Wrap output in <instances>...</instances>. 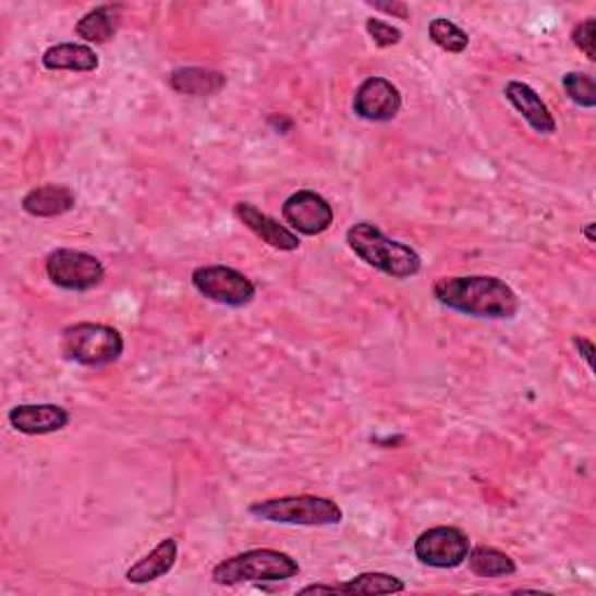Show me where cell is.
<instances>
[{
    "label": "cell",
    "instance_id": "obj_1",
    "mask_svg": "<svg viewBox=\"0 0 596 596\" xmlns=\"http://www.w3.org/2000/svg\"><path fill=\"white\" fill-rule=\"evenodd\" d=\"M434 299L442 308L475 319H513L520 313V299L513 287L494 276L438 278Z\"/></svg>",
    "mask_w": 596,
    "mask_h": 596
},
{
    "label": "cell",
    "instance_id": "obj_2",
    "mask_svg": "<svg viewBox=\"0 0 596 596\" xmlns=\"http://www.w3.org/2000/svg\"><path fill=\"white\" fill-rule=\"evenodd\" d=\"M345 241L366 266L394 280H411L422 270V257L411 245L385 235L370 221H360V224L350 227Z\"/></svg>",
    "mask_w": 596,
    "mask_h": 596
},
{
    "label": "cell",
    "instance_id": "obj_3",
    "mask_svg": "<svg viewBox=\"0 0 596 596\" xmlns=\"http://www.w3.org/2000/svg\"><path fill=\"white\" fill-rule=\"evenodd\" d=\"M301 573L299 561L282 550L257 548L233 555L212 569L217 585H243V583H282Z\"/></svg>",
    "mask_w": 596,
    "mask_h": 596
},
{
    "label": "cell",
    "instance_id": "obj_4",
    "mask_svg": "<svg viewBox=\"0 0 596 596\" xmlns=\"http://www.w3.org/2000/svg\"><path fill=\"white\" fill-rule=\"evenodd\" d=\"M59 348L63 360L87 368H104L122 360L124 336L98 321H77L61 331Z\"/></svg>",
    "mask_w": 596,
    "mask_h": 596
},
{
    "label": "cell",
    "instance_id": "obj_5",
    "mask_svg": "<svg viewBox=\"0 0 596 596\" xmlns=\"http://www.w3.org/2000/svg\"><path fill=\"white\" fill-rule=\"evenodd\" d=\"M250 515L264 522L294 524V526H333L345 518L343 508L333 499L315 497V494H301V497H280L266 499L250 506Z\"/></svg>",
    "mask_w": 596,
    "mask_h": 596
},
{
    "label": "cell",
    "instance_id": "obj_6",
    "mask_svg": "<svg viewBox=\"0 0 596 596\" xmlns=\"http://www.w3.org/2000/svg\"><path fill=\"white\" fill-rule=\"evenodd\" d=\"M45 272L49 282L65 292H92L106 280V266L94 254L59 247L47 254Z\"/></svg>",
    "mask_w": 596,
    "mask_h": 596
},
{
    "label": "cell",
    "instance_id": "obj_7",
    "mask_svg": "<svg viewBox=\"0 0 596 596\" xmlns=\"http://www.w3.org/2000/svg\"><path fill=\"white\" fill-rule=\"evenodd\" d=\"M192 284L200 296L229 308H245L257 299V284L231 266H198L192 272Z\"/></svg>",
    "mask_w": 596,
    "mask_h": 596
},
{
    "label": "cell",
    "instance_id": "obj_8",
    "mask_svg": "<svg viewBox=\"0 0 596 596\" xmlns=\"http://www.w3.org/2000/svg\"><path fill=\"white\" fill-rule=\"evenodd\" d=\"M415 557L419 564L431 569L462 567L471 552V538L457 526H434L415 540Z\"/></svg>",
    "mask_w": 596,
    "mask_h": 596
},
{
    "label": "cell",
    "instance_id": "obj_9",
    "mask_svg": "<svg viewBox=\"0 0 596 596\" xmlns=\"http://www.w3.org/2000/svg\"><path fill=\"white\" fill-rule=\"evenodd\" d=\"M282 217L296 235H321L331 229L333 224V206L331 203L313 192V190H299L282 203Z\"/></svg>",
    "mask_w": 596,
    "mask_h": 596
},
{
    "label": "cell",
    "instance_id": "obj_10",
    "mask_svg": "<svg viewBox=\"0 0 596 596\" xmlns=\"http://www.w3.org/2000/svg\"><path fill=\"white\" fill-rule=\"evenodd\" d=\"M403 98L397 84H391L387 77H366L354 92L352 110L356 117L366 119V122L387 124L397 119L401 112Z\"/></svg>",
    "mask_w": 596,
    "mask_h": 596
},
{
    "label": "cell",
    "instance_id": "obj_11",
    "mask_svg": "<svg viewBox=\"0 0 596 596\" xmlns=\"http://www.w3.org/2000/svg\"><path fill=\"white\" fill-rule=\"evenodd\" d=\"M8 422L24 436H47L63 431L71 424V411L57 403H22L8 413Z\"/></svg>",
    "mask_w": 596,
    "mask_h": 596
},
{
    "label": "cell",
    "instance_id": "obj_12",
    "mask_svg": "<svg viewBox=\"0 0 596 596\" xmlns=\"http://www.w3.org/2000/svg\"><path fill=\"white\" fill-rule=\"evenodd\" d=\"M233 212L238 221H243V227H247L257 238H261L266 245L276 247L280 252H296L301 247L299 235L292 229H287L278 219L268 217L257 206H252V203H245V200L235 203Z\"/></svg>",
    "mask_w": 596,
    "mask_h": 596
},
{
    "label": "cell",
    "instance_id": "obj_13",
    "mask_svg": "<svg viewBox=\"0 0 596 596\" xmlns=\"http://www.w3.org/2000/svg\"><path fill=\"white\" fill-rule=\"evenodd\" d=\"M503 96L536 133L552 135L557 131V122H555L550 108L545 106V100L538 96V92L534 87H530L526 82L510 80L503 87Z\"/></svg>",
    "mask_w": 596,
    "mask_h": 596
},
{
    "label": "cell",
    "instance_id": "obj_14",
    "mask_svg": "<svg viewBox=\"0 0 596 596\" xmlns=\"http://www.w3.org/2000/svg\"><path fill=\"white\" fill-rule=\"evenodd\" d=\"M75 203H77V196L71 186L42 184V186H36V190H31L22 198V210L31 217L52 219V217H61L65 212H71L75 208Z\"/></svg>",
    "mask_w": 596,
    "mask_h": 596
},
{
    "label": "cell",
    "instance_id": "obj_15",
    "mask_svg": "<svg viewBox=\"0 0 596 596\" xmlns=\"http://www.w3.org/2000/svg\"><path fill=\"white\" fill-rule=\"evenodd\" d=\"M168 87L180 96H196V98L217 96L227 87V75L212 71V68H198V65L175 68V71L168 75Z\"/></svg>",
    "mask_w": 596,
    "mask_h": 596
},
{
    "label": "cell",
    "instance_id": "obj_16",
    "mask_svg": "<svg viewBox=\"0 0 596 596\" xmlns=\"http://www.w3.org/2000/svg\"><path fill=\"white\" fill-rule=\"evenodd\" d=\"M42 65L47 71H68V73H94L98 71L100 59L89 45L61 42L42 52Z\"/></svg>",
    "mask_w": 596,
    "mask_h": 596
},
{
    "label": "cell",
    "instance_id": "obj_17",
    "mask_svg": "<svg viewBox=\"0 0 596 596\" xmlns=\"http://www.w3.org/2000/svg\"><path fill=\"white\" fill-rule=\"evenodd\" d=\"M178 561V540L175 538H163L155 550L145 555L141 561L126 571V581L133 585H147L155 583L166 573L173 571Z\"/></svg>",
    "mask_w": 596,
    "mask_h": 596
},
{
    "label": "cell",
    "instance_id": "obj_18",
    "mask_svg": "<svg viewBox=\"0 0 596 596\" xmlns=\"http://www.w3.org/2000/svg\"><path fill=\"white\" fill-rule=\"evenodd\" d=\"M119 26H122V8L100 5L82 16L75 26V33L77 38L89 45H106L117 36Z\"/></svg>",
    "mask_w": 596,
    "mask_h": 596
},
{
    "label": "cell",
    "instance_id": "obj_19",
    "mask_svg": "<svg viewBox=\"0 0 596 596\" xmlns=\"http://www.w3.org/2000/svg\"><path fill=\"white\" fill-rule=\"evenodd\" d=\"M466 561H469L471 573L481 577H506V575L518 573L515 559L506 555L503 550L491 548V545H478V548H471Z\"/></svg>",
    "mask_w": 596,
    "mask_h": 596
},
{
    "label": "cell",
    "instance_id": "obj_20",
    "mask_svg": "<svg viewBox=\"0 0 596 596\" xmlns=\"http://www.w3.org/2000/svg\"><path fill=\"white\" fill-rule=\"evenodd\" d=\"M336 592L338 594H399V592H405V583L401 581V577L391 575V573H378V571H370V573H360L356 577H352V581L348 583H336Z\"/></svg>",
    "mask_w": 596,
    "mask_h": 596
},
{
    "label": "cell",
    "instance_id": "obj_21",
    "mask_svg": "<svg viewBox=\"0 0 596 596\" xmlns=\"http://www.w3.org/2000/svg\"><path fill=\"white\" fill-rule=\"evenodd\" d=\"M429 38L436 47H440L442 52L448 54L466 52V47L471 42L469 33L464 28H459L454 22L446 20V16H436V20L429 24Z\"/></svg>",
    "mask_w": 596,
    "mask_h": 596
},
{
    "label": "cell",
    "instance_id": "obj_22",
    "mask_svg": "<svg viewBox=\"0 0 596 596\" xmlns=\"http://www.w3.org/2000/svg\"><path fill=\"white\" fill-rule=\"evenodd\" d=\"M561 87H564L569 100H573L575 106H581L585 110L596 108V82L587 73H567L564 80H561Z\"/></svg>",
    "mask_w": 596,
    "mask_h": 596
},
{
    "label": "cell",
    "instance_id": "obj_23",
    "mask_svg": "<svg viewBox=\"0 0 596 596\" xmlns=\"http://www.w3.org/2000/svg\"><path fill=\"white\" fill-rule=\"evenodd\" d=\"M366 33L370 36V40L376 42L378 47H382V49L399 45L401 38H403V33L397 26L387 24L385 20H376V16H370V20H366Z\"/></svg>",
    "mask_w": 596,
    "mask_h": 596
},
{
    "label": "cell",
    "instance_id": "obj_24",
    "mask_svg": "<svg viewBox=\"0 0 596 596\" xmlns=\"http://www.w3.org/2000/svg\"><path fill=\"white\" fill-rule=\"evenodd\" d=\"M594 40H596V20L594 16H587L585 22L577 24L573 28V45L581 49V52L589 59L596 61V49H594Z\"/></svg>",
    "mask_w": 596,
    "mask_h": 596
},
{
    "label": "cell",
    "instance_id": "obj_25",
    "mask_svg": "<svg viewBox=\"0 0 596 596\" xmlns=\"http://www.w3.org/2000/svg\"><path fill=\"white\" fill-rule=\"evenodd\" d=\"M373 10H380L385 14L399 16V20H411V10H408L405 3H373Z\"/></svg>",
    "mask_w": 596,
    "mask_h": 596
},
{
    "label": "cell",
    "instance_id": "obj_26",
    "mask_svg": "<svg viewBox=\"0 0 596 596\" xmlns=\"http://www.w3.org/2000/svg\"><path fill=\"white\" fill-rule=\"evenodd\" d=\"M573 345H575L577 354H581L583 360L587 362V366L592 368V356H594V343H592V340H589V338H583V336H575V338H573Z\"/></svg>",
    "mask_w": 596,
    "mask_h": 596
},
{
    "label": "cell",
    "instance_id": "obj_27",
    "mask_svg": "<svg viewBox=\"0 0 596 596\" xmlns=\"http://www.w3.org/2000/svg\"><path fill=\"white\" fill-rule=\"evenodd\" d=\"M299 594H338L336 585H308L299 589Z\"/></svg>",
    "mask_w": 596,
    "mask_h": 596
},
{
    "label": "cell",
    "instance_id": "obj_28",
    "mask_svg": "<svg viewBox=\"0 0 596 596\" xmlns=\"http://www.w3.org/2000/svg\"><path fill=\"white\" fill-rule=\"evenodd\" d=\"M594 221H589V224H585V229H583V233H585V238H587V243H596V235H594Z\"/></svg>",
    "mask_w": 596,
    "mask_h": 596
}]
</instances>
